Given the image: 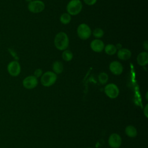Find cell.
<instances>
[{
  "label": "cell",
  "mask_w": 148,
  "mask_h": 148,
  "mask_svg": "<svg viewBox=\"0 0 148 148\" xmlns=\"http://www.w3.org/2000/svg\"><path fill=\"white\" fill-rule=\"evenodd\" d=\"M54 43L58 50L61 51L66 50L69 46V38L66 34L64 32H58L55 36Z\"/></svg>",
  "instance_id": "obj_1"
},
{
  "label": "cell",
  "mask_w": 148,
  "mask_h": 148,
  "mask_svg": "<svg viewBox=\"0 0 148 148\" xmlns=\"http://www.w3.org/2000/svg\"><path fill=\"white\" fill-rule=\"evenodd\" d=\"M83 5L80 0H71L66 5V11L70 15L78 14L82 9Z\"/></svg>",
  "instance_id": "obj_2"
},
{
  "label": "cell",
  "mask_w": 148,
  "mask_h": 148,
  "mask_svg": "<svg viewBox=\"0 0 148 148\" xmlns=\"http://www.w3.org/2000/svg\"><path fill=\"white\" fill-rule=\"evenodd\" d=\"M57 79V75L54 72L47 71L42 75L40 82L43 86L50 87L56 83Z\"/></svg>",
  "instance_id": "obj_3"
},
{
  "label": "cell",
  "mask_w": 148,
  "mask_h": 148,
  "mask_svg": "<svg viewBox=\"0 0 148 148\" xmlns=\"http://www.w3.org/2000/svg\"><path fill=\"white\" fill-rule=\"evenodd\" d=\"M91 29L90 27L85 23L80 24L77 28V34L79 38L82 40L88 39L91 35Z\"/></svg>",
  "instance_id": "obj_4"
},
{
  "label": "cell",
  "mask_w": 148,
  "mask_h": 148,
  "mask_svg": "<svg viewBox=\"0 0 148 148\" xmlns=\"http://www.w3.org/2000/svg\"><path fill=\"white\" fill-rule=\"evenodd\" d=\"M6 69L11 76L17 77L21 72V65L17 61H12L8 64Z\"/></svg>",
  "instance_id": "obj_5"
},
{
  "label": "cell",
  "mask_w": 148,
  "mask_h": 148,
  "mask_svg": "<svg viewBox=\"0 0 148 148\" xmlns=\"http://www.w3.org/2000/svg\"><path fill=\"white\" fill-rule=\"evenodd\" d=\"M45 8V3L40 0H32L28 4V10L33 13L42 12Z\"/></svg>",
  "instance_id": "obj_6"
},
{
  "label": "cell",
  "mask_w": 148,
  "mask_h": 148,
  "mask_svg": "<svg viewBox=\"0 0 148 148\" xmlns=\"http://www.w3.org/2000/svg\"><path fill=\"white\" fill-rule=\"evenodd\" d=\"M104 91L105 94L111 99L117 98L119 94V88L114 83H109L107 84L105 87Z\"/></svg>",
  "instance_id": "obj_7"
},
{
  "label": "cell",
  "mask_w": 148,
  "mask_h": 148,
  "mask_svg": "<svg viewBox=\"0 0 148 148\" xmlns=\"http://www.w3.org/2000/svg\"><path fill=\"white\" fill-rule=\"evenodd\" d=\"M23 87L28 90H31L35 88L38 84V80L36 77L32 75L28 76L25 77L23 80Z\"/></svg>",
  "instance_id": "obj_8"
},
{
  "label": "cell",
  "mask_w": 148,
  "mask_h": 148,
  "mask_svg": "<svg viewBox=\"0 0 148 148\" xmlns=\"http://www.w3.org/2000/svg\"><path fill=\"white\" fill-rule=\"evenodd\" d=\"M122 140L121 136L116 134H112L108 139V143L112 148H119L121 145Z\"/></svg>",
  "instance_id": "obj_9"
},
{
  "label": "cell",
  "mask_w": 148,
  "mask_h": 148,
  "mask_svg": "<svg viewBox=\"0 0 148 148\" xmlns=\"http://www.w3.org/2000/svg\"><path fill=\"white\" fill-rule=\"evenodd\" d=\"M109 68L110 72L114 75H120L123 71V65L117 61H114L110 62Z\"/></svg>",
  "instance_id": "obj_10"
},
{
  "label": "cell",
  "mask_w": 148,
  "mask_h": 148,
  "mask_svg": "<svg viewBox=\"0 0 148 148\" xmlns=\"http://www.w3.org/2000/svg\"><path fill=\"white\" fill-rule=\"evenodd\" d=\"M90 47L94 51L100 53L104 49L105 45L101 40L96 39L91 41L90 43Z\"/></svg>",
  "instance_id": "obj_11"
},
{
  "label": "cell",
  "mask_w": 148,
  "mask_h": 148,
  "mask_svg": "<svg viewBox=\"0 0 148 148\" xmlns=\"http://www.w3.org/2000/svg\"><path fill=\"white\" fill-rule=\"evenodd\" d=\"M117 57L121 60H127L131 57V52L128 49L121 48L117 51Z\"/></svg>",
  "instance_id": "obj_12"
},
{
  "label": "cell",
  "mask_w": 148,
  "mask_h": 148,
  "mask_svg": "<svg viewBox=\"0 0 148 148\" xmlns=\"http://www.w3.org/2000/svg\"><path fill=\"white\" fill-rule=\"evenodd\" d=\"M138 64L140 66H145L148 63V53L147 51H142L140 53L136 58Z\"/></svg>",
  "instance_id": "obj_13"
},
{
  "label": "cell",
  "mask_w": 148,
  "mask_h": 148,
  "mask_svg": "<svg viewBox=\"0 0 148 148\" xmlns=\"http://www.w3.org/2000/svg\"><path fill=\"white\" fill-rule=\"evenodd\" d=\"M52 68L53 70V72H54L56 74H60L63 71L64 65L61 61H56L53 64Z\"/></svg>",
  "instance_id": "obj_14"
},
{
  "label": "cell",
  "mask_w": 148,
  "mask_h": 148,
  "mask_svg": "<svg viewBox=\"0 0 148 148\" xmlns=\"http://www.w3.org/2000/svg\"><path fill=\"white\" fill-rule=\"evenodd\" d=\"M125 134L131 138H134L137 135V130L135 127L133 125H128L125 129Z\"/></svg>",
  "instance_id": "obj_15"
},
{
  "label": "cell",
  "mask_w": 148,
  "mask_h": 148,
  "mask_svg": "<svg viewBox=\"0 0 148 148\" xmlns=\"http://www.w3.org/2000/svg\"><path fill=\"white\" fill-rule=\"evenodd\" d=\"M104 50L105 53L110 56L114 55L117 52V49L115 45L113 44H108L104 47Z\"/></svg>",
  "instance_id": "obj_16"
},
{
  "label": "cell",
  "mask_w": 148,
  "mask_h": 148,
  "mask_svg": "<svg viewBox=\"0 0 148 148\" xmlns=\"http://www.w3.org/2000/svg\"><path fill=\"white\" fill-rule=\"evenodd\" d=\"M60 20L62 24H68L71 20V16L68 13H64L61 15Z\"/></svg>",
  "instance_id": "obj_17"
},
{
  "label": "cell",
  "mask_w": 148,
  "mask_h": 148,
  "mask_svg": "<svg viewBox=\"0 0 148 148\" xmlns=\"http://www.w3.org/2000/svg\"><path fill=\"white\" fill-rule=\"evenodd\" d=\"M73 55L71 51L69 50H64L62 54V59L65 61H70L73 58Z\"/></svg>",
  "instance_id": "obj_18"
},
{
  "label": "cell",
  "mask_w": 148,
  "mask_h": 148,
  "mask_svg": "<svg viewBox=\"0 0 148 148\" xmlns=\"http://www.w3.org/2000/svg\"><path fill=\"white\" fill-rule=\"evenodd\" d=\"M98 81L101 84H105L108 81V75L105 72H101L98 75Z\"/></svg>",
  "instance_id": "obj_19"
},
{
  "label": "cell",
  "mask_w": 148,
  "mask_h": 148,
  "mask_svg": "<svg viewBox=\"0 0 148 148\" xmlns=\"http://www.w3.org/2000/svg\"><path fill=\"white\" fill-rule=\"evenodd\" d=\"M92 35L97 39H99V38H102L103 36L104 32L102 29H101L100 28H97L94 29V31L92 32Z\"/></svg>",
  "instance_id": "obj_20"
},
{
  "label": "cell",
  "mask_w": 148,
  "mask_h": 148,
  "mask_svg": "<svg viewBox=\"0 0 148 148\" xmlns=\"http://www.w3.org/2000/svg\"><path fill=\"white\" fill-rule=\"evenodd\" d=\"M42 73H43V71L41 69H36L35 71H34V76L36 77V78L38 77H40L42 75Z\"/></svg>",
  "instance_id": "obj_21"
},
{
  "label": "cell",
  "mask_w": 148,
  "mask_h": 148,
  "mask_svg": "<svg viewBox=\"0 0 148 148\" xmlns=\"http://www.w3.org/2000/svg\"><path fill=\"white\" fill-rule=\"evenodd\" d=\"M83 1L86 4L91 6V5H94L97 2V0H83Z\"/></svg>",
  "instance_id": "obj_22"
},
{
  "label": "cell",
  "mask_w": 148,
  "mask_h": 148,
  "mask_svg": "<svg viewBox=\"0 0 148 148\" xmlns=\"http://www.w3.org/2000/svg\"><path fill=\"white\" fill-rule=\"evenodd\" d=\"M143 46L144 49L147 51L148 50V42L147 40H145L143 43Z\"/></svg>",
  "instance_id": "obj_23"
},
{
  "label": "cell",
  "mask_w": 148,
  "mask_h": 148,
  "mask_svg": "<svg viewBox=\"0 0 148 148\" xmlns=\"http://www.w3.org/2000/svg\"><path fill=\"white\" fill-rule=\"evenodd\" d=\"M147 106H148V105L146 104V105L145 106V108H144V112H143V113L145 114V115L146 116V117H148V116H147Z\"/></svg>",
  "instance_id": "obj_24"
},
{
  "label": "cell",
  "mask_w": 148,
  "mask_h": 148,
  "mask_svg": "<svg viewBox=\"0 0 148 148\" xmlns=\"http://www.w3.org/2000/svg\"><path fill=\"white\" fill-rule=\"evenodd\" d=\"M116 49H117H117H121L122 48V46H121V44H120V43H117L116 46Z\"/></svg>",
  "instance_id": "obj_25"
},
{
  "label": "cell",
  "mask_w": 148,
  "mask_h": 148,
  "mask_svg": "<svg viewBox=\"0 0 148 148\" xmlns=\"http://www.w3.org/2000/svg\"><path fill=\"white\" fill-rule=\"evenodd\" d=\"M32 1V0H25V1H26V2H28V3H29V2H31V1Z\"/></svg>",
  "instance_id": "obj_26"
},
{
  "label": "cell",
  "mask_w": 148,
  "mask_h": 148,
  "mask_svg": "<svg viewBox=\"0 0 148 148\" xmlns=\"http://www.w3.org/2000/svg\"><path fill=\"white\" fill-rule=\"evenodd\" d=\"M87 148H92V147H87Z\"/></svg>",
  "instance_id": "obj_27"
}]
</instances>
